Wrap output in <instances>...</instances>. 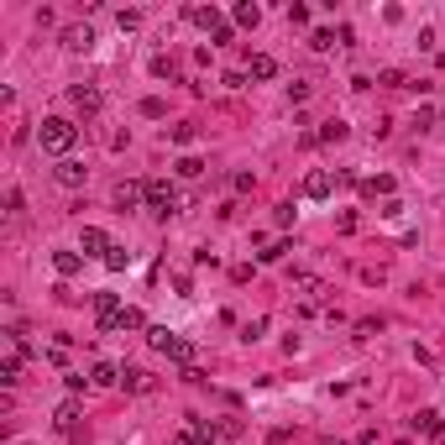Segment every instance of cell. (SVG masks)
Returning a JSON list of instances; mask_svg holds the SVG:
<instances>
[{
  "instance_id": "6da1fadb",
  "label": "cell",
  "mask_w": 445,
  "mask_h": 445,
  "mask_svg": "<svg viewBox=\"0 0 445 445\" xmlns=\"http://www.w3.org/2000/svg\"><path fill=\"white\" fill-rule=\"evenodd\" d=\"M74 142H79V126H74V120H63V116H47L43 126H37V147H43V152H52L58 163L74 152Z\"/></svg>"
},
{
  "instance_id": "7a4b0ae2",
  "label": "cell",
  "mask_w": 445,
  "mask_h": 445,
  "mask_svg": "<svg viewBox=\"0 0 445 445\" xmlns=\"http://www.w3.org/2000/svg\"><path fill=\"white\" fill-rule=\"evenodd\" d=\"M147 341H152L168 361H179V367H194V341H184V335H173V330H163V325L147 330Z\"/></svg>"
},
{
  "instance_id": "3957f363",
  "label": "cell",
  "mask_w": 445,
  "mask_h": 445,
  "mask_svg": "<svg viewBox=\"0 0 445 445\" xmlns=\"http://www.w3.org/2000/svg\"><path fill=\"white\" fill-rule=\"evenodd\" d=\"M147 210H152V215H163V220H168V215L179 210V188H173L168 179H152V184H147Z\"/></svg>"
},
{
  "instance_id": "277c9868",
  "label": "cell",
  "mask_w": 445,
  "mask_h": 445,
  "mask_svg": "<svg viewBox=\"0 0 445 445\" xmlns=\"http://www.w3.org/2000/svg\"><path fill=\"white\" fill-rule=\"evenodd\" d=\"M100 330H111V335H126V330H147V320H142V309H116L111 320H100Z\"/></svg>"
},
{
  "instance_id": "5b68a950",
  "label": "cell",
  "mask_w": 445,
  "mask_h": 445,
  "mask_svg": "<svg viewBox=\"0 0 445 445\" xmlns=\"http://www.w3.org/2000/svg\"><path fill=\"white\" fill-rule=\"evenodd\" d=\"M52 179H58L63 188H84V179H89V168L79 163V157H63L58 168H52Z\"/></svg>"
},
{
  "instance_id": "8992f818",
  "label": "cell",
  "mask_w": 445,
  "mask_h": 445,
  "mask_svg": "<svg viewBox=\"0 0 445 445\" xmlns=\"http://www.w3.org/2000/svg\"><path fill=\"white\" fill-rule=\"evenodd\" d=\"M79 247H84V257H100V262H105V252H111L116 241L105 236L100 225H84V236H79Z\"/></svg>"
},
{
  "instance_id": "52a82bcc",
  "label": "cell",
  "mask_w": 445,
  "mask_h": 445,
  "mask_svg": "<svg viewBox=\"0 0 445 445\" xmlns=\"http://www.w3.org/2000/svg\"><path fill=\"white\" fill-rule=\"evenodd\" d=\"M293 288H299L309 304H325V299H330V283H325V278H309V273L293 278Z\"/></svg>"
},
{
  "instance_id": "ba28073f",
  "label": "cell",
  "mask_w": 445,
  "mask_h": 445,
  "mask_svg": "<svg viewBox=\"0 0 445 445\" xmlns=\"http://www.w3.org/2000/svg\"><path fill=\"white\" fill-rule=\"evenodd\" d=\"M58 43L69 47V52H89V47H94V32H89V26H63Z\"/></svg>"
},
{
  "instance_id": "9c48e42d",
  "label": "cell",
  "mask_w": 445,
  "mask_h": 445,
  "mask_svg": "<svg viewBox=\"0 0 445 445\" xmlns=\"http://www.w3.org/2000/svg\"><path fill=\"white\" fill-rule=\"evenodd\" d=\"M69 100H74L84 116H94V111H100V89H94V84H74V89H69Z\"/></svg>"
},
{
  "instance_id": "30bf717a",
  "label": "cell",
  "mask_w": 445,
  "mask_h": 445,
  "mask_svg": "<svg viewBox=\"0 0 445 445\" xmlns=\"http://www.w3.org/2000/svg\"><path fill=\"white\" fill-rule=\"evenodd\" d=\"M330 188H335L330 173H309L304 179V199H330Z\"/></svg>"
},
{
  "instance_id": "8fae6325",
  "label": "cell",
  "mask_w": 445,
  "mask_h": 445,
  "mask_svg": "<svg viewBox=\"0 0 445 445\" xmlns=\"http://www.w3.org/2000/svg\"><path fill=\"white\" fill-rule=\"evenodd\" d=\"M142 199H147V184H120V188H116V205H120V210H137Z\"/></svg>"
},
{
  "instance_id": "7c38bea8",
  "label": "cell",
  "mask_w": 445,
  "mask_h": 445,
  "mask_svg": "<svg viewBox=\"0 0 445 445\" xmlns=\"http://www.w3.org/2000/svg\"><path fill=\"white\" fill-rule=\"evenodd\" d=\"M188 21H194V26H205V32H220V11H215V6H194V11H188Z\"/></svg>"
},
{
  "instance_id": "4fadbf2b",
  "label": "cell",
  "mask_w": 445,
  "mask_h": 445,
  "mask_svg": "<svg viewBox=\"0 0 445 445\" xmlns=\"http://www.w3.org/2000/svg\"><path fill=\"white\" fill-rule=\"evenodd\" d=\"M120 388H131V393H147V388H152V377H147L142 367H120Z\"/></svg>"
},
{
  "instance_id": "5bb4252c",
  "label": "cell",
  "mask_w": 445,
  "mask_h": 445,
  "mask_svg": "<svg viewBox=\"0 0 445 445\" xmlns=\"http://www.w3.org/2000/svg\"><path fill=\"white\" fill-rule=\"evenodd\" d=\"M89 383H94V388H116V383H120V367H111V361H94Z\"/></svg>"
},
{
  "instance_id": "9a60e30c",
  "label": "cell",
  "mask_w": 445,
  "mask_h": 445,
  "mask_svg": "<svg viewBox=\"0 0 445 445\" xmlns=\"http://www.w3.org/2000/svg\"><path fill=\"white\" fill-rule=\"evenodd\" d=\"M247 74H252V79H278V58H273V52H257Z\"/></svg>"
},
{
  "instance_id": "2e32d148",
  "label": "cell",
  "mask_w": 445,
  "mask_h": 445,
  "mask_svg": "<svg viewBox=\"0 0 445 445\" xmlns=\"http://www.w3.org/2000/svg\"><path fill=\"white\" fill-rule=\"evenodd\" d=\"M52 424H58V429H79V403H74V398H63V403H58V414H52Z\"/></svg>"
},
{
  "instance_id": "e0dca14e",
  "label": "cell",
  "mask_w": 445,
  "mask_h": 445,
  "mask_svg": "<svg viewBox=\"0 0 445 445\" xmlns=\"http://www.w3.org/2000/svg\"><path fill=\"white\" fill-rule=\"evenodd\" d=\"M52 267H58L63 278H74L79 267H84V257H79V252H52Z\"/></svg>"
},
{
  "instance_id": "ac0fdd59",
  "label": "cell",
  "mask_w": 445,
  "mask_h": 445,
  "mask_svg": "<svg viewBox=\"0 0 445 445\" xmlns=\"http://www.w3.org/2000/svg\"><path fill=\"white\" fill-rule=\"evenodd\" d=\"M0 383H6V388L21 383V356H6V361H0Z\"/></svg>"
},
{
  "instance_id": "d6986e66",
  "label": "cell",
  "mask_w": 445,
  "mask_h": 445,
  "mask_svg": "<svg viewBox=\"0 0 445 445\" xmlns=\"http://www.w3.org/2000/svg\"><path fill=\"white\" fill-rule=\"evenodd\" d=\"M262 21V6H252V0H241L236 6V26H257Z\"/></svg>"
},
{
  "instance_id": "ffe728a7",
  "label": "cell",
  "mask_w": 445,
  "mask_h": 445,
  "mask_svg": "<svg viewBox=\"0 0 445 445\" xmlns=\"http://www.w3.org/2000/svg\"><path fill=\"white\" fill-rule=\"evenodd\" d=\"M414 429H424V435H445V424H440V414H435V409H424L419 419H414Z\"/></svg>"
},
{
  "instance_id": "44dd1931",
  "label": "cell",
  "mask_w": 445,
  "mask_h": 445,
  "mask_svg": "<svg viewBox=\"0 0 445 445\" xmlns=\"http://www.w3.org/2000/svg\"><path fill=\"white\" fill-rule=\"evenodd\" d=\"M346 131H351L346 120H325V126H320V142H346Z\"/></svg>"
},
{
  "instance_id": "7402d4cb",
  "label": "cell",
  "mask_w": 445,
  "mask_h": 445,
  "mask_svg": "<svg viewBox=\"0 0 445 445\" xmlns=\"http://www.w3.org/2000/svg\"><path fill=\"white\" fill-rule=\"evenodd\" d=\"M367 194L377 199V194H383V199H393V179H388V173H377V179H367Z\"/></svg>"
},
{
  "instance_id": "603a6c76",
  "label": "cell",
  "mask_w": 445,
  "mask_h": 445,
  "mask_svg": "<svg viewBox=\"0 0 445 445\" xmlns=\"http://www.w3.org/2000/svg\"><path fill=\"white\" fill-rule=\"evenodd\" d=\"M309 94H315V84H309V79H293V84H288V100H293V105H304Z\"/></svg>"
},
{
  "instance_id": "cb8c5ba5",
  "label": "cell",
  "mask_w": 445,
  "mask_h": 445,
  "mask_svg": "<svg viewBox=\"0 0 445 445\" xmlns=\"http://www.w3.org/2000/svg\"><path fill=\"white\" fill-rule=\"evenodd\" d=\"M126 262H131V252H126V247H111V252H105V267H111V273H120Z\"/></svg>"
},
{
  "instance_id": "d4e9b609",
  "label": "cell",
  "mask_w": 445,
  "mask_h": 445,
  "mask_svg": "<svg viewBox=\"0 0 445 445\" xmlns=\"http://www.w3.org/2000/svg\"><path fill=\"white\" fill-rule=\"evenodd\" d=\"M194 435H199V445H210L215 435H225L220 424H210V419H194Z\"/></svg>"
},
{
  "instance_id": "484cf974",
  "label": "cell",
  "mask_w": 445,
  "mask_h": 445,
  "mask_svg": "<svg viewBox=\"0 0 445 445\" xmlns=\"http://www.w3.org/2000/svg\"><path fill=\"white\" fill-rule=\"evenodd\" d=\"M309 47H315V52H325V47H335V32H325V26H320V32H309Z\"/></svg>"
},
{
  "instance_id": "4316f807",
  "label": "cell",
  "mask_w": 445,
  "mask_h": 445,
  "mask_svg": "<svg viewBox=\"0 0 445 445\" xmlns=\"http://www.w3.org/2000/svg\"><path fill=\"white\" fill-rule=\"evenodd\" d=\"M199 173H205L199 157H179V179H199Z\"/></svg>"
},
{
  "instance_id": "83f0119b",
  "label": "cell",
  "mask_w": 445,
  "mask_h": 445,
  "mask_svg": "<svg viewBox=\"0 0 445 445\" xmlns=\"http://www.w3.org/2000/svg\"><path fill=\"white\" fill-rule=\"evenodd\" d=\"M116 21H120V32H137V26H142V11H120Z\"/></svg>"
},
{
  "instance_id": "f1b7e54d",
  "label": "cell",
  "mask_w": 445,
  "mask_h": 445,
  "mask_svg": "<svg viewBox=\"0 0 445 445\" xmlns=\"http://www.w3.org/2000/svg\"><path fill=\"white\" fill-rule=\"evenodd\" d=\"M262 330H267V320H252V325H241V341H262Z\"/></svg>"
},
{
  "instance_id": "f546056e",
  "label": "cell",
  "mask_w": 445,
  "mask_h": 445,
  "mask_svg": "<svg viewBox=\"0 0 445 445\" xmlns=\"http://www.w3.org/2000/svg\"><path fill=\"white\" fill-rule=\"evenodd\" d=\"M6 215H11V220H21V188H11V194H6Z\"/></svg>"
},
{
  "instance_id": "4dcf8cb0",
  "label": "cell",
  "mask_w": 445,
  "mask_h": 445,
  "mask_svg": "<svg viewBox=\"0 0 445 445\" xmlns=\"http://www.w3.org/2000/svg\"><path fill=\"white\" fill-rule=\"evenodd\" d=\"M288 252H293L288 241H278V247H267V252H262V262H283V257H288Z\"/></svg>"
},
{
  "instance_id": "1f68e13d",
  "label": "cell",
  "mask_w": 445,
  "mask_h": 445,
  "mask_svg": "<svg viewBox=\"0 0 445 445\" xmlns=\"http://www.w3.org/2000/svg\"><path fill=\"white\" fill-rule=\"evenodd\" d=\"M199 137V131L194 126H173V142H179V147H188V142H194Z\"/></svg>"
},
{
  "instance_id": "d6a6232c",
  "label": "cell",
  "mask_w": 445,
  "mask_h": 445,
  "mask_svg": "<svg viewBox=\"0 0 445 445\" xmlns=\"http://www.w3.org/2000/svg\"><path fill=\"white\" fill-rule=\"evenodd\" d=\"M173 445H199V435H194V429H179V435H173Z\"/></svg>"
}]
</instances>
